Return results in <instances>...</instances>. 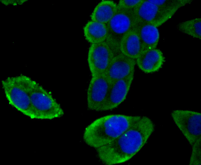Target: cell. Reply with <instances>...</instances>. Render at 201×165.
Instances as JSON below:
<instances>
[{
	"mask_svg": "<svg viewBox=\"0 0 201 165\" xmlns=\"http://www.w3.org/2000/svg\"><path fill=\"white\" fill-rule=\"evenodd\" d=\"M148 117L142 118L116 139L96 149L97 155L104 164L112 165L125 162L143 147L154 130Z\"/></svg>",
	"mask_w": 201,
	"mask_h": 165,
	"instance_id": "6da1fadb",
	"label": "cell"
},
{
	"mask_svg": "<svg viewBox=\"0 0 201 165\" xmlns=\"http://www.w3.org/2000/svg\"><path fill=\"white\" fill-rule=\"evenodd\" d=\"M142 116L112 114L101 117L86 128L84 140L88 145L97 149L116 139Z\"/></svg>",
	"mask_w": 201,
	"mask_h": 165,
	"instance_id": "7a4b0ae2",
	"label": "cell"
},
{
	"mask_svg": "<svg viewBox=\"0 0 201 165\" xmlns=\"http://www.w3.org/2000/svg\"><path fill=\"white\" fill-rule=\"evenodd\" d=\"M34 80L21 74L2 81V88L9 104L25 115L34 119L30 91Z\"/></svg>",
	"mask_w": 201,
	"mask_h": 165,
	"instance_id": "3957f363",
	"label": "cell"
},
{
	"mask_svg": "<svg viewBox=\"0 0 201 165\" xmlns=\"http://www.w3.org/2000/svg\"><path fill=\"white\" fill-rule=\"evenodd\" d=\"M30 96L35 119L52 120L64 115L63 109L51 94L34 80Z\"/></svg>",
	"mask_w": 201,
	"mask_h": 165,
	"instance_id": "277c9868",
	"label": "cell"
},
{
	"mask_svg": "<svg viewBox=\"0 0 201 165\" xmlns=\"http://www.w3.org/2000/svg\"><path fill=\"white\" fill-rule=\"evenodd\" d=\"M137 21L133 10H128L117 6V11L106 24L108 31L106 39L113 46L117 53H120L119 43L123 36L134 28Z\"/></svg>",
	"mask_w": 201,
	"mask_h": 165,
	"instance_id": "5b68a950",
	"label": "cell"
},
{
	"mask_svg": "<svg viewBox=\"0 0 201 165\" xmlns=\"http://www.w3.org/2000/svg\"><path fill=\"white\" fill-rule=\"evenodd\" d=\"M118 53L107 39L91 44L88 50L87 61L92 76L104 74Z\"/></svg>",
	"mask_w": 201,
	"mask_h": 165,
	"instance_id": "8992f818",
	"label": "cell"
},
{
	"mask_svg": "<svg viewBox=\"0 0 201 165\" xmlns=\"http://www.w3.org/2000/svg\"><path fill=\"white\" fill-rule=\"evenodd\" d=\"M174 123L192 146L201 140V114L188 110H177L171 113Z\"/></svg>",
	"mask_w": 201,
	"mask_h": 165,
	"instance_id": "52a82bcc",
	"label": "cell"
},
{
	"mask_svg": "<svg viewBox=\"0 0 201 165\" xmlns=\"http://www.w3.org/2000/svg\"><path fill=\"white\" fill-rule=\"evenodd\" d=\"M177 11L163 8L148 0H143L133 10V12L137 22L158 27L170 19Z\"/></svg>",
	"mask_w": 201,
	"mask_h": 165,
	"instance_id": "ba28073f",
	"label": "cell"
},
{
	"mask_svg": "<svg viewBox=\"0 0 201 165\" xmlns=\"http://www.w3.org/2000/svg\"><path fill=\"white\" fill-rule=\"evenodd\" d=\"M111 83L104 74L92 76L87 91V104L90 110L100 111Z\"/></svg>",
	"mask_w": 201,
	"mask_h": 165,
	"instance_id": "9c48e42d",
	"label": "cell"
},
{
	"mask_svg": "<svg viewBox=\"0 0 201 165\" xmlns=\"http://www.w3.org/2000/svg\"><path fill=\"white\" fill-rule=\"evenodd\" d=\"M134 74L111 83L100 111L113 110L125 100L133 81Z\"/></svg>",
	"mask_w": 201,
	"mask_h": 165,
	"instance_id": "30bf717a",
	"label": "cell"
},
{
	"mask_svg": "<svg viewBox=\"0 0 201 165\" xmlns=\"http://www.w3.org/2000/svg\"><path fill=\"white\" fill-rule=\"evenodd\" d=\"M136 60L121 52L113 58L104 74L111 83L134 74Z\"/></svg>",
	"mask_w": 201,
	"mask_h": 165,
	"instance_id": "8fae6325",
	"label": "cell"
},
{
	"mask_svg": "<svg viewBox=\"0 0 201 165\" xmlns=\"http://www.w3.org/2000/svg\"><path fill=\"white\" fill-rule=\"evenodd\" d=\"M164 61L162 52L155 48L142 53L136 59V64L143 72L151 73L158 71Z\"/></svg>",
	"mask_w": 201,
	"mask_h": 165,
	"instance_id": "7c38bea8",
	"label": "cell"
},
{
	"mask_svg": "<svg viewBox=\"0 0 201 165\" xmlns=\"http://www.w3.org/2000/svg\"><path fill=\"white\" fill-rule=\"evenodd\" d=\"M135 28L141 44L142 53L156 48L159 39L157 27L150 24L137 22Z\"/></svg>",
	"mask_w": 201,
	"mask_h": 165,
	"instance_id": "4fadbf2b",
	"label": "cell"
},
{
	"mask_svg": "<svg viewBox=\"0 0 201 165\" xmlns=\"http://www.w3.org/2000/svg\"><path fill=\"white\" fill-rule=\"evenodd\" d=\"M119 49L123 54L135 60L141 53V44L135 27L122 37Z\"/></svg>",
	"mask_w": 201,
	"mask_h": 165,
	"instance_id": "5bb4252c",
	"label": "cell"
},
{
	"mask_svg": "<svg viewBox=\"0 0 201 165\" xmlns=\"http://www.w3.org/2000/svg\"><path fill=\"white\" fill-rule=\"evenodd\" d=\"M117 9V4L113 1L103 0L97 5L92 12L91 20L106 24L114 16Z\"/></svg>",
	"mask_w": 201,
	"mask_h": 165,
	"instance_id": "9a60e30c",
	"label": "cell"
},
{
	"mask_svg": "<svg viewBox=\"0 0 201 165\" xmlns=\"http://www.w3.org/2000/svg\"><path fill=\"white\" fill-rule=\"evenodd\" d=\"M83 31L85 39L91 44L104 41L108 36L106 24L92 20L87 23Z\"/></svg>",
	"mask_w": 201,
	"mask_h": 165,
	"instance_id": "2e32d148",
	"label": "cell"
},
{
	"mask_svg": "<svg viewBox=\"0 0 201 165\" xmlns=\"http://www.w3.org/2000/svg\"><path fill=\"white\" fill-rule=\"evenodd\" d=\"M180 32L193 38H201V19L197 18L180 23L177 25Z\"/></svg>",
	"mask_w": 201,
	"mask_h": 165,
	"instance_id": "e0dca14e",
	"label": "cell"
},
{
	"mask_svg": "<svg viewBox=\"0 0 201 165\" xmlns=\"http://www.w3.org/2000/svg\"><path fill=\"white\" fill-rule=\"evenodd\" d=\"M156 5L166 9L178 10L192 2L191 0H148Z\"/></svg>",
	"mask_w": 201,
	"mask_h": 165,
	"instance_id": "ac0fdd59",
	"label": "cell"
},
{
	"mask_svg": "<svg viewBox=\"0 0 201 165\" xmlns=\"http://www.w3.org/2000/svg\"><path fill=\"white\" fill-rule=\"evenodd\" d=\"M201 141L196 142L192 146V151L189 161L190 165L201 164Z\"/></svg>",
	"mask_w": 201,
	"mask_h": 165,
	"instance_id": "d6986e66",
	"label": "cell"
},
{
	"mask_svg": "<svg viewBox=\"0 0 201 165\" xmlns=\"http://www.w3.org/2000/svg\"><path fill=\"white\" fill-rule=\"evenodd\" d=\"M143 0H120L117 6L123 9L128 10H133Z\"/></svg>",
	"mask_w": 201,
	"mask_h": 165,
	"instance_id": "ffe728a7",
	"label": "cell"
},
{
	"mask_svg": "<svg viewBox=\"0 0 201 165\" xmlns=\"http://www.w3.org/2000/svg\"><path fill=\"white\" fill-rule=\"evenodd\" d=\"M0 3L6 6L12 5L16 6L18 5L17 0H0Z\"/></svg>",
	"mask_w": 201,
	"mask_h": 165,
	"instance_id": "44dd1931",
	"label": "cell"
},
{
	"mask_svg": "<svg viewBox=\"0 0 201 165\" xmlns=\"http://www.w3.org/2000/svg\"><path fill=\"white\" fill-rule=\"evenodd\" d=\"M28 0H17V2L18 5H22L26 2H27Z\"/></svg>",
	"mask_w": 201,
	"mask_h": 165,
	"instance_id": "7402d4cb",
	"label": "cell"
}]
</instances>
